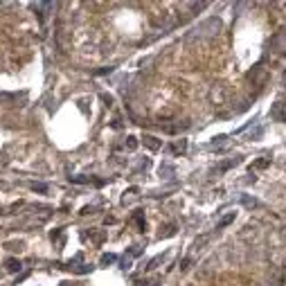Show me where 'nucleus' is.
Returning <instances> with one entry per match:
<instances>
[{
	"mask_svg": "<svg viewBox=\"0 0 286 286\" xmlns=\"http://www.w3.org/2000/svg\"><path fill=\"white\" fill-rule=\"evenodd\" d=\"M144 144L151 149V151H158V149L162 147V142H158V140L153 138V135H147V138H144Z\"/></svg>",
	"mask_w": 286,
	"mask_h": 286,
	"instance_id": "f257e3e1",
	"label": "nucleus"
},
{
	"mask_svg": "<svg viewBox=\"0 0 286 286\" xmlns=\"http://www.w3.org/2000/svg\"><path fill=\"white\" fill-rule=\"evenodd\" d=\"M169 149H171V153H183L185 149H187V142H185V140H180V142H176V144H171Z\"/></svg>",
	"mask_w": 286,
	"mask_h": 286,
	"instance_id": "f03ea898",
	"label": "nucleus"
},
{
	"mask_svg": "<svg viewBox=\"0 0 286 286\" xmlns=\"http://www.w3.org/2000/svg\"><path fill=\"white\" fill-rule=\"evenodd\" d=\"M239 162H241L239 158H232V160H228V162H221V164H219V169H221V171H225V169H230V167H234V164H239Z\"/></svg>",
	"mask_w": 286,
	"mask_h": 286,
	"instance_id": "7ed1b4c3",
	"label": "nucleus"
},
{
	"mask_svg": "<svg viewBox=\"0 0 286 286\" xmlns=\"http://www.w3.org/2000/svg\"><path fill=\"white\" fill-rule=\"evenodd\" d=\"M7 270H11V273L20 270V261H16V259H9V261H7Z\"/></svg>",
	"mask_w": 286,
	"mask_h": 286,
	"instance_id": "20e7f679",
	"label": "nucleus"
},
{
	"mask_svg": "<svg viewBox=\"0 0 286 286\" xmlns=\"http://www.w3.org/2000/svg\"><path fill=\"white\" fill-rule=\"evenodd\" d=\"M162 261V255H158V257H153L151 261H149V266H147V270H153L155 268V264H160Z\"/></svg>",
	"mask_w": 286,
	"mask_h": 286,
	"instance_id": "39448f33",
	"label": "nucleus"
},
{
	"mask_svg": "<svg viewBox=\"0 0 286 286\" xmlns=\"http://www.w3.org/2000/svg\"><path fill=\"white\" fill-rule=\"evenodd\" d=\"M207 241H210V234H205V237L196 239V244H194V246H196V248H201V246H205V244H207Z\"/></svg>",
	"mask_w": 286,
	"mask_h": 286,
	"instance_id": "423d86ee",
	"label": "nucleus"
},
{
	"mask_svg": "<svg viewBox=\"0 0 286 286\" xmlns=\"http://www.w3.org/2000/svg\"><path fill=\"white\" fill-rule=\"evenodd\" d=\"M232 219H234V214H228V216H225V219H221V223H219V228H225V225H228V223H230V221H232Z\"/></svg>",
	"mask_w": 286,
	"mask_h": 286,
	"instance_id": "0eeeda50",
	"label": "nucleus"
},
{
	"mask_svg": "<svg viewBox=\"0 0 286 286\" xmlns=\"http://www.w3.org/2000/svg\"><path fill=\"white\" fill-rule=\"evenodd\" d=\"M241 203H244V205H248V207H255V205H257L255 201H250L248 196H244V198H241Z\"/></svg>",
	"mask_w": 286,
	"mask_h": 286,
	"instance_id": "6e6552de",
	"label": "nucleus"
},
{
	"mask_svg": "<svg viewBox=\"0 0 286 286\" xmlns=\"http://www.w3.org/2000/svg\"><path fill=\"white\" fill-rule=\"evenodd\" d=\"M268 162H270L268 158H266V160H259V162H255V167H257V169H261V167H268Z\"/></svg>",
	"mask_w": 286,
	"mask_h": 286,
	"instance_id": "1a4fd4ad",
	"label": "nucleus"
},
{
	"mask_svg": "<svg viewBox=\"0 0 286 286\" xmlns=\"http://www.w3.org/2000/svg\"><path fill=\"white\" fill-rule=\"evenodd\" d=\"M189 264H191V259H189V257H187V259H183V264H180V268L185 270V268H189Z\"/></svg>",
	"mask_w": 286,
	"mask_h": 286,
	"instance_id": "9d476101",
	"label": "nucleus"
},
{
	"mask_svg": "<svg viewBox=\"0 0 286 286\" xmlns=\"http://www.w3.org/2000/svg\"><path fill=\"white\" fill-rule=\"evenodd\" d=\"M138 144H135V138H128V149H135Z\"/></svg>",
	"mask_w": 286,
	"mask_h": 286,
	"instance_id": "9b49d317",
	"label": "nucleus"
}]
</instances>
